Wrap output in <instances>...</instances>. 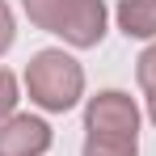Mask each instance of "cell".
Wrapping results in <instances>:
<instances>
[{
	"mask_svg": "<svg viewBox=\"0 0 156 156\" xmlns=\"http://www.w3.org/2000/svg\"><path fill=\"white\" fill-rule=\"evenodd\" d=\"M17 101H21V93H17V76H13L9 68H0V122L17 114Z\"/></svg>",
	"mask_w": 156,
	"mask_h": 156,
	"instance_id": "cell-7",
	"label": "cell"
},
{
	"mask_svg": "<svg viewBox=\"0 0 156 156\" xmlns=\"http://www.w3.org/2000/svg\"><path fill=\"white\" fill-rule=\"evenodd\" d=\"M80 156H139V105L122 89H101L84 101Z\"/></svg>",
	"mask_w": 156,
	"mask_h": 156,
	"instance_id": "cell-1",
	"label": "cell"
},
{
	"mask_svg": "<svg viewBox=\"0 0 156 156\" xmlns=\"http://www.w3.org/2000/svg\"><path fill=\"white\" fill-rule=\"evenodd\" d=\"M135 80L144 89V105H148V118L156 122V42L144 47V55L135 59Z\"/></svg>",
	"mask_w": 156,
	"mask_h": 156,
	"instance_id": "cell-6",
	"label": "cell"
},
{
	"mask_svg": "<svg viewBox=\"0 0 156 156\" xmlns=\"http://www.w3.org/2000/svg\"><path fill=\"white\" fill-rule=\"evenodd\" d=\"M26 93H30V101L38 110L68 114L84 97V68L68 51H59V47L34 51L30 63H26Z\"/></svg>",
	"mask_w": 156,
	"mask_h": 156,
	"instance_id": "cell-3",
	"label": "cell"
},
{
	"mask_svg": "<svg viewBox=\"0 0 156 156\" xmlns=\"http://www.w3.org/2000/svg\"><path fill=\"white\" fill-rule=\"evenodd\" d=\"M114 17L127 38H156V0H118Z\"/></svg>",
	"mask_w": 156,
	"mask_h": 156,
	"instance_id": "cell-5",
	"label": "cell"
},
{
	"mask_svg": "<svg viewBox=\"0 0 156 156\" xmlns=\"http://www.w3.org/2000/svg\"><path fill=\"white\" fill-rule=\"evenodd\" d=\"M13 38H17V21H13V9L0 0V55L13 47Z\"/></svg>",
	"mask_w": 156,
	"mask_h": 156,
	"instance_id": "cell-8",
	"label": "cell"
},
{
	"mask_svg": "<svg viewBox=\"0 0 156 156\" xmlns=\"http://www.w3.org/2000/svg\"><path fill=\"white\" fill-rule=\"evenodd\" d=\"M51 139V122L38 114H13L0 122V156H47Z\"/></svg>",
	"mask_w": 156,
	"mask_h": 156,
	"instance_id": "cell-4",
	"label": "cell"
},
{
	"mask_svg": "<svg viewBox=\"0 0 156 156\" xmlns=\"http://www.w3.org/2000/svg\"><path fill=\"white\" fill-rule=\"evenodd\" d=\"M21 9H26L30 26L63 38L76 51L97 47L105 38V21H110L105 0H21Z\"/></svg>",
	"mask_w": 156,
	"mask_h": 156,
	"instance_id": "cell-2",
	"label": "cell"
}]
</instances>
